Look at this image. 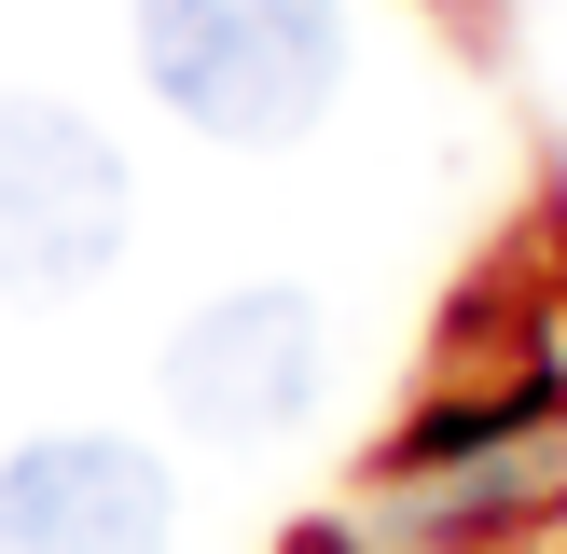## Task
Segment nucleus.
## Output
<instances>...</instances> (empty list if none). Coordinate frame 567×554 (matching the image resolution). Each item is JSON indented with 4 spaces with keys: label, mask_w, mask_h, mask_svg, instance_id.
I'll return each mask as SVG.
<instances>
[{
    "label": "nucleus",
    "mask_w": 567,
    "mask_h": 554,
    "mask_svg": "<svg viewBox=\"0 0 567 554\" xmlns=\"http://www.w3.org/2000/svg\"><path fill=\"white\" fill-rule=\"evenodd\" d=\"M138 83L221 153H291L347 98V0H138Z\"/></svg>",
    "instance_id": "f257e3e1"
},
{
    "label": "nucleus",
    "mask_w": 567,
    "mask_h": 554,
    "mask_svg": "<svg viewBox=\"0 0 567 554\" xmlns=\"http://www.w3.org/2000/svg\"><path fill=\"white\" fill-rule=\"evenodd\" d=\"M138 236L125 138L70 98L0 83V305H83Z\"/></svg>",
    "instance_id": "f03ea898"
},
{
    "label": "nucleus",
    "mask_w": 567,
    "mask_h": 554,
    "mask_svg": "<svg viewBox=\"0 0 567 554\" xmlns=\"http://www.w3.org/2000/svg\"><path fill=\"white\" fill-rule=\"evenodd\" d=\"M319 388H332V319H319V291H291V277L208 291L153 347V402H166L181 443H277V430L319 416Z\"/></svg>",
    "instance_id": "7ed1b4c3"
},
{
    "label": "nucleus",
    "mask_w": 567,
    "mask_h": 554,
    "mask_svg": "<svg viewBox=\"0 0 567 554\" xmlns=\"http://www.w3.org/2000/svg\"><path fill=\"white\" fill-rule=\"evenodd\" d=\"M181 471L125 430H28L0 443V554H166Z\"/></svg>",
    "instance_id": "20e7f679"
}]
</instances>
